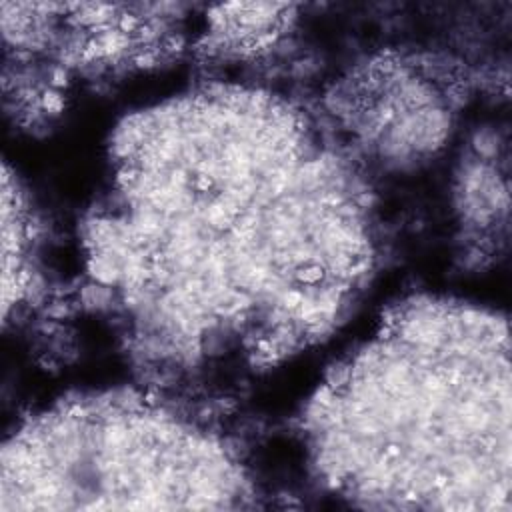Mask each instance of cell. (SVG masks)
<instances>
[{
	"label": "cell",
	"mask_w": 512,
	"mask_h": 512,
	"mask_svg": "<svg viewBox=\"0 0 512 512\" xmlns=\"http://www.w3.org/2000/svg\"><path fill=\"white\" fill-rule=\"evenodd\" d=\"M86 256L138 352L196 366L316 340L360 290L374 240L362 184L306 114L216 86L120 126Z\"/></svg>",
	"instance_id": "1"
},
{
	"label": "cell",
	"mask_w": 512,
	"mask_h": 512,
	"mask_svg": "<svg viewBox=\"0 0 512 512\" xmlns=\"http://www.w3.org/2000/svg\"><path fill=\"white\" fill-rule=\"evenodd\" d=\"M318 472L382 506L494 508L510 484L506 324L436 298L396 308L306 414Z\"/></svg>",
	"instance_id": "2"
},
{
	"label": "cell",
	"mask_w": 512,
	"mask_h": 512,
	"mask_svg": "<svg viewBox=\"0 0 512 512\" xmlns=\"http://www.w3.org/2000/svg\"><path fill=\"white\" fill-rule=\"evenodd\" d=\"M290 10V6L278 4L222 6L210 14V30L232 48H254L274 40L286 28Z\"/></svg>",
	"instance_id": "3"
}]
</instances>
